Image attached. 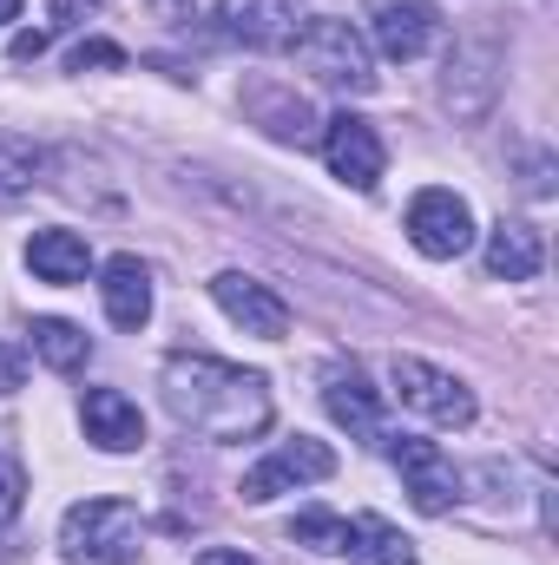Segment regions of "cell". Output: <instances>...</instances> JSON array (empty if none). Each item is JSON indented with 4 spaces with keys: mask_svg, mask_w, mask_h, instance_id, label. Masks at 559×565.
Masks as SVG:
<instances>
[{
    "mask_svg": "<svg viewBox=\"0 0 559 565\" xmlns=\"http://www.w3.org/2000/svg\"><path fill=\"white\" fill-rule=\"evenodd\" d=\"M244 106L264 119V132H271V139H283V145H309V139H316V113H309L289 86H251V93H244Z\"/></svg>",
    "mask_w": 559,
    "mask_h": 565,
    "instance_id": "cell-18",
    "label": "cell"
},
{
    "mask_svg": "<svg viewBox=\"0 0 559 565\" xmlns=\"http://www.w3.org/2000/svg\"><path fill=\"white\" fill-rule=\"evenodd\" d=\"M99 302H106L113 329L139 335L145 322H151V270H145L139 257H113V264L99 270Z\"/></svg>",
    "mask_w": 559,
    "mask_h": 565,
    "instance_id": "cell-14",
    "label": "cell"
},
{
    "mask_svg": "<svg viewBox=\"0 0 559 565\" xmlns=\"http://www.w3.org/2000/svg\"><path fill=\"white\" fill-rule=\"evenodd\" d=\"M171 422L204 434V440H257L271 427V382L257 369L218 362V355H171L158 369Z\"/></svg>",
    "mask_w": 559,
    "mask_h": 565,
    "instance_id": "cell-1",
    "label": "cell"
},
{
    "mask_svg": "<svg viewBox=\"0 0 559 565\" xmlns=\"http://www.w3.org/2000/svg\"><path fill=\"white\" fill-rule=\"evenodd\" d=\"M409 244H415L421 257H434V264L461 257V250L474 244V211H467V198H454V191H441V184L415 191V198H409Z\"/></svg>",
    "mask_w": 559,
    "mask_h": 565,
    "instance_id": "cell-6",
    "label": "cell"
},
{
    "mask_svg": "<svg viewBox=\"0 0 559 565\" xmlns=\"http://www.w3.org/2000/svg\"><path fill=\"white\" fill-rule=\"evenodd\" d=\"M211 302H218L244 335H264V342H283V335H289V302H283L264 277H251V270H218V277H211Z\"/></svg>",
    "mask_w": 559,
    "mask_h": 565,
    "instance_id": "cell-9",
    "label": "cell"
},
{
    "mask_svg": "<svg viewBox=\"0 0 559 565\" xmlns=\"http://www.w3.org/2000/svg\"><path fill=\"white\" fill-rule=\"evenodd\" d=\"M296 0H224L218 7V33L251 46V53H289L296 40Z\"/></svg>",
    "mask_w": 559,
    "mask_h": 565,
    "instance_id": "cell-11",
    "label": "cell"
},
{
    "mask_svg": "<svg viewBox=\"0 0 559 565\" xmlns=\"http://www.w3.org/2000/svg\"><path fill=\"white\" fill-rule=\"evenodd\" d=\"M99 0H53V26H80Z\"/></svg>",
    "mask_w": 559,
    "mask_h": 565,
    "instance_id": "cell-25",
    "label": "cell"
},
{
    "mask_svg": "<svg viewBox=\"0 0 559 565\" xmlns=\"http://www.w3.org/2000/svg\"><path fill=\"white\" fill-rule=\"evenodd\" d=\"M158 20H191V0H145Z\"/></svg>",
    "mask_w": 559,
    "mask_h": 565,
    "instance_id": "cell-28",
    "label": "cell"
},
{
    "mask_svg": "<svg viewBox=\"0 0 559 565\" xmlns=\"http://www.w3.org/2000/svg\"><path fill=\"white\" fill-rule=\"evenodd\" d=\"M20 493H27V480H20V467H13V460L0 454V520H7L13 507H20Z\"/></svg>",
    "mask_w": 559,
    "mask_h": 565,
    "instance_id": "cell-24",
    "label": "cell"
},
{
    "mask_svg": "<svg viewBox=\"0 0 559 565\" xmlns=\"http://www.w3.org/2000/svg\"><path fill=\"white\" fill-rule=\"evenodd\" d=\"M86 66L119 73V66H126V46H113V40H80V46L66 53V73H86Z\"/></svg>",
    "mask_w": 559,
    "mask_h": 565,
    "instance_id": "cell-22",
    "label": "cell"
},
{
    "mask_svg": "<svg viewBox=\"0 0 559 565\" xmlns=\"http://www.w3.org/2000/svg\"><path fill=\"white\" fill-rule=\"evenodd\" d=\"M40 171H46L40 145H33V139H20V132H0V204L27 198V191L40 184Z\"/></svg>",
    "mask_w": 559,
    "mask_h": 565,
    "instance_id": "cell-20",
    "label": "cell"
},
{
    "mask_svg": "<svg viewBox=\"0 0 559 565\" xmlns=\"http://www.w3.org/2000/svg\"><path fill=\"white\" fill-rule=\"evenodd\" d=\"M323 158H329V171H336L349 191H376L382 171H389V145H382V132H376L369 119H356V113L323 119Z\"/></svg>",
    "mask_w": 559,
    "mask_h": 565,
    "instance_id": "cell-7",
    "label": "cell"
},
{
    "mask_svg": "<svg viewBox=\"0 0 559 565\" xmlns=\"http://www.w3.org/2000/svg\"><path fill=\"white\" fill-rule=\"evenodd\" d=\"M342 553H349L356 565H415V546H409L402 526H389L382 513L342 520Z\"/></svg>",
    "mask_w": 559,
    "mask_h": 565,
    "instance_id": "cell-16",
    "label": "cell"
},
{
    "mask_svg": "<svg viewBox=\"0 0 559 565\" xmlns=\"http://www.w3.org/2000/svg\"><path fill=\"white\" fill-rule=\"evenodd\" d=\"M33 355H40L46 369H60V375H73V369H86V355H93V342H86V329H80V322H60V316H40V322H33Z\"/></svg>",
    "mask_w": 559,
    "mask_h": 565,
    "instance_id": "cell-19",
    "label": "cell"
},
{
    "mask_svg": "<svg viewBox=\"0 0 559 565\" xmlns=\"http://www.w3.org/2000/svg\"><path fill=\"white\" fill-rule=\"evenodd\" d=\"M198 565H257L251 553H231V546H211V553H198Z\"/></svg>",
    "mask_w": 559,
    "mask_h": 565,
    "instance_id": "cell-27",
    "label": "cell"
},
{
    "mask_svg": "<svg viewBox=\"0 0 559 565\" xmlns=\"http://www.w3.org/2000/svg\"><path fill=\"white\" fill-rule=\"evenodd\" d=\"M40 53H46V33H33V26L13 33V60H40Z\"/></svg>",
    "mask_w": 559,
    "mask_h": 565,
    "instance_id": "cell-26",
    "label": "cell"
},
{
    "mask_svg": "<svg viewBox=\"0 0 559 565\" xmlns=\"http://www.w3.org/2000/svg\"><path fill=\"white\" fill-rule=\"evenodd\" d=\"M7 20H20V0H0V26H7Z\"/></svg>",
    "mask_w": 559,
    "mask_h": 565,
    "instance_id": "cell-29",
    "label": "cell"
},
{
    "mask_svg": "<svg viewBox=\"0 0 559 565\" xmlns=\"http://www.w3.org/2000/svg\"><path fill=\"white\" fill-rule=\"evenodd\" d=\"M139 540H145V520L133 500H80L60 513V553L73 565H133L139 559Z\"/></svg>",
    "mask_w": 559,
    "mask_h": 565,
    "instance_id": "cell-3",
    "label": "cell"
},
{
    "mask_svg": "<svg viewBox=\"0 0 559 565\" xmlns=\"http://www.w3.org/2000/svg\"><path fill=\"white\" fill-rule=\"evenodd\" d=\"M20 382H27V355H20V349L0 335V395H13Z\"/></svg>",
    "mask_w": 559,
    "mask_h": 565,
    "instance_id": "cell-23",
    "label": "cell"
},
{
    "mask_svg": "<svg viewBox=\"0 0 559 565\" xmlns=\"http://www.w3.org/2000/svg\"><path fill=\"white\" fill-rule=\"evenodd\" d=\"M27 270L40 282H86L93 277V244L80 231H33L27 237Z\"/></svg>",
    "mask_w": 559,
    "mask_h": 565,
    "instance_id": "cell-15",
    "label": "cell"
},
{
    "mask_svg": "<svg viewBox=\"0 0 559 565\" xmlns=\"http://www.w3.org/2000/svg\"><path fill=\"white\" fill-rule=\"evenodd\" d=\"M289 540L309 546V553H342V520H336L329 507H303V513L289 520Z\"/></svg>",
    "mask_w": 559,
    "mask_h": 565,
    "instance_id": "cell-21",
    "label": "cell"
},
{
    "mask_svg": "<svg viewBox=\"0 0 559 565\" xmlns=\"http://www.w3.org/2000/svg\"><path fill=\"white\" fill-rule=\"evenodd\" d=\"M369 53L395 60V66H415L421 53L441 40V13L434 0H369Z\"/></svg>",
    "mask_w": 559,
    "mask_h": 565,
    "instance_id": "cell-5",
    "label": "cell"
},
{
    "mask_svg": "<svg viewBox=\"0 0 559 565\" xmlns=\"http://www.w3.org/2000/svg\"><path fill=\"white\" fill-rule=\"evenodd\" d=\"M389 382H395V395L428 415L434 427H474V388L461 382V375H447V369H434V362H421V355H395L389 362Z\"/></svg>",
    "mask_w": 559,
    "mask_h": 565,
    "instance_id": "cell-4",
    "label": "cell"
},
{
    "mask_svg": "<svg viewBox=\"0 0 559 565\" xmlns=\"http://www.w3.org/2000/svg\"><path fill=\"white\" fill-rule=\"evenodd\" d=\"M289 53H296V66H303L316 86H329V93H356V99L376 93V53H369L362 26H349V20H336V13L303 20L296 40H289Z\"/></svg>",
    "mask_w": 559,
    "mask_h": 565,
    "instance_id": "cell-2",
    "label": "cell"
},
{
    "mask_svg": "<svg viewBox=\"0 0 559 565\" xmlns=\"http://www.w3.org/2000/svg\"><path fill=\"white\" fill-rule=\"evenodd\" d=\"M336 473V447H323V440H283L271 460H257L251 473H244V500L251 507H264V500H277V493H289V487H303V480H329Z\"/></svg>",
    "mask_w": 559,
    "mask_h": 565,
    "instance_id": "cell-10",
    "label": "cell"
},
{
    "mask_svg": "<svg viewBox=\"0 0 559 565\" xmlns=\"http://www.w3.org/2000/svg\"><path fill=\"white\" fill-rule=\"evenodd\" d=\"M323 408L349 427L356 440H382V402H376V388L362 382L356 362H336V369L323 375Z\"/></svg>",
    "mask_w": 559,
    "mask_h": 565,
    "instance_id": "cell-13",
    "label": "cell"
},
{
    "mask_svg": "<svg viewBox=\"0 0 559 565\" xmlns=\"http://www.w3.org/2000/svg\"><path fill=\"white\" fill-rule=\"evenodd\" d=\"M389 460H395V473H402V493L415 500L421 513H447V507L461 500V473H454V460H447L434 440L395 434V440H389Z\"/></svg>",
    "mask_w": 559,
    "mask_h": 565,
    "instance_id": "cell-8",
    "label": "cell"
},
{
    "mask_svg": "<svg viewBox=\"0 0 559 565\" xmlns=\"http://www.w3.org/2000/svg\"><path fill=\"white\" fill-rule=\"evenodd\" d=\"M80 422H86V440H93L99 454H133V447H145L139 402H133V395H119V388H86Z\"/></svg>",
    "mask_w": 559,
    "mask_h": 565,
    "instance_id": "cell-12",
    "label": "cell"
},
{
    "mask_svg": "<svg viewBox=\"0 0 559 565\" xmlns=\"http://www.w3.org/2000/svg\"><path fill=\"white\" fill-rule=\"evenodd\" d=\"M540 264H547V250H540L534 224H494L487 231V277L527 282V277H540Z\"/></svg>",
    "mask_w": 559,
    "mask_h": 565,
    "instance_id": "cell-17",
    "label": "cell"
}]
</instances>
